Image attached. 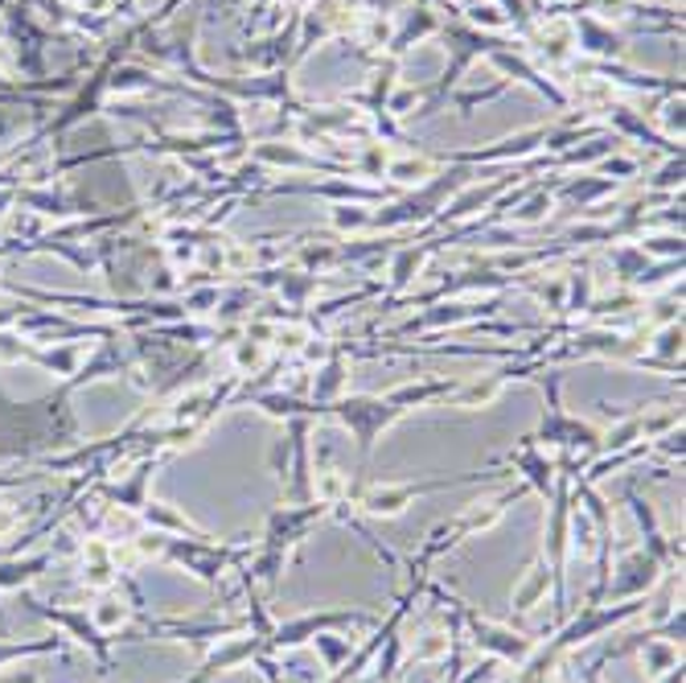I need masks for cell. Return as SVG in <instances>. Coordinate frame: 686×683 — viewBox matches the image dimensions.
I'll return each instance as SVG.
<instances>
[{"label": "cell", "mask_w": 686, "mask_h": 683, "mask_svg": "<svg viewBox=\"0 0 686 683\" xmlns=\"http://www.w3.org/2000/svg\"><path fill=\"white\" fill-rule=\"evenodd\" d=\"M375 617L370 614H309V617H297V622H284L276 626L264 639L268 651H292V646L309 643L317 634H334V630H354V626H370Z\"/></svg>", "instance_id": "cell-1"}, {"label": "cell", "mask_w": 686, "mask_h": 683, "mask_svg": "<svg viewBox=\"0 0 686 683\" xmlns=\"http://www.w3.org/2000/svg\"><path fill=\"white\" fill-rule=\"evenodd\" d=\"M654 581H658V556L633 552V556H625V561L617 564V576H613V585H608V597L633 602V597H642L646 588H654Z\"/></svg>", "instance_id": "cell-2"}, {"label": "cell", "mask_w": 686, "mask_h": 683, "mask_svg": "<svg viewBox=\"0 0 686 683\" xmlns=\"http://www.w3.org/2000/svg\"><path fill=\"white\" fill-rule=\"evenodd\" d=\"M465 622H469V630H473V639H477V646H481V651H489L494 659L526 663V659H530V651H535V643H530V639L514 634V630L489 626V622H481L477 614H465Z\"/></svg>", "instance_id": "cell-3"}, {"label": "cell", "mask_w": 686, "mask_h": 683, "mask_svg": "<svg viewBox=\"0 0 686 683\" xmlns=\"http://www.w3.org/2000/svg\"><path fill=\"white\" fill-rule=\"evenodd\" d=\"M440 486H453V482H428V486H411V482H404V486H375V491L362 494V511L366 515H378V519H395V515H404L411 498L440 491Z\"/></svg>", "instance_id": "cell-4"}, {"label": "cell", "mask_w": 686, "mask_h": 683, "mask_svg": "<svg viewBox=\"0 0 686 683\" xmlns=\"http://www.w3.org/2000/svg\"><path fill=\"white\" fill-rule=\"evenodd\" d=\"M547 585H551V573H547V556H543V561L530 564V573L514 585V610H518V614H530L535 605H543Z\"/></svg>", "instance_id": "cell-5"}, {"label": "cell", "mask_w": 686, "mask_h": 683, "mask_svg": "<svg viewBox=\"0 0 686 683\" xmlns=\"http://www.w3.org/2000/svg\"><path fill=\"white\" fill-rule=\"evenodd\" d=\"M642 667H646L649 680H662V675H670V671L683 667V655H678L674 639H646V655H642Z\"/></svg>", "instance_id": "cell-6"}, {"label": "cell", "mask_w": 686, "mask_h": 683, "mask_svg": "<svg viewBox=\"0 0 686 683\" xmlns=\"http://www.w3.org/2000/svg\"><path fill=\"white\" fill-rule=\"evenodd\" d=\"M140 515H145V523H149L152 532H161V535H193V540H206L198 527L189 519H181L177 511H169L165 503H145L140 506Z\"/></svg>", "instance_id": "cell-7"}, {"label": "cell", "mask_w": 686, "mask_h": 683, "mask_svg": "<svg viewBox=\"0 0 686 683\" xmlns=\"http://www.w3.org/2000/svg\"><path fill=\"white\" fill-rule=\"evenodd\" d=\"M91 622L99 634H116L120 626H128L132 622V605L123 602V597H116V593H103L99 597V605L91 610Z\"/></svg>", "instance_id": "cell-8"}, {"label": "cell", "mask_w": 686, "mask_h": 683, "mask_svg": "<svg viewBox=\"0 0 686 683\" xmlns=\"http://www.w3.org/2000/svg\"><path fill=\"white\" fill-rule=\"evenodd\" d=\"M87 585L91 588H108L116 581V561H111V547L103 540H91L87 544Z\"/></svg>", "instance_id": "cell-9"}, {"label": "cell", "mask_w": 686, "mask_h": 683, "mask_svg": "<svg viewBox=\"0 0 686 683\" xmlns=\"http://www.w3.org/2000/svg\"><path fill=\"white\" fill-rule=\"evenodd\" d=\"M312 494H317V503L334 506V503H341V498L350 494V482L341 478L337 469H321V474H317V482H312Z\"/></svg>", "instance_id": "cell-10"}, {"label": "cell", "mask_w": 686, "mask_h": 683, "mask_svg": "<svg viewBox=\"0 0 686 683\" xmlns=\"http://www.w3.org/2000/svg\"><path fill=\"white\" fill-rule=\"evenodd\" d=\"M498 392H501L498 383H473L457 404H465V408H485V404H494V399H498Z\"/></svg>", "instance_id": "cell-11"}, {"label": "cell", "mask_w": 686, "mask_h": 683, "mask_svg": "<svg viewBox=\"0 0 686 683\" xmlns=\"http://www.w3.org/2000/svg\"><path fill=\"white\" fill-rule=\"evenodd\" d=\"M312 643H317V651H321V655L329 659V667H337V663H341V659L350 655V643H337L334 634H317V639H312Z\"/></svg>", "instance_id": "cell-12"}, {"label": "cell", "mask_w": 686, "mask_h": 683, "mask_svg": "<svg viewBox=\"0 0 686 683\" xmlns=\"http://www.w3.org/2000/svg\"><path fill=\"white\" fill-rule=\"evenodd\" d=\"M259 363H264V350L251 346V342H242L239 346V367H259Z\"/></svg>", "instance_id": "cell-13"}, {"label": "cell", "mask_w": 686, "mask_h": 683, "mask_svg": "<svg viewBox=\"0 0 686 683\" xmlns=\"http://www.w3.org/2000/svg\"><path fill=\"white\" fill-rule=\"evenodd\" d=\"M678 342H683V334H678V329H666V334H662V355H678Z\"/></svg>", "instance_id": "cell-14"}, {"label": "cell", "mask_w": 686, "mask_h": 683, "mask_svg": "<svg viewBox=\"0 0 686 683\" xmlns=\"http://www.w3.org/2000/svg\"><path fill=\"white\" fill-rule=\"evenodd\" d=\"M21 355V346H17L13 334H0V358H17Z\"/></svg>", "instance_id": "cell-15"}, {"label": "cell", "mask_w": 686, "mask_h": 683, "mask_svg": "<svg viewBox=\"0 0 686 683\" xmlns=\"http://www.w3.org/2000/svg\"><path fill=\"white\" fill-rule=\"evenodd\" d=\"M4 683H38L33 675H13V680H4Z\"/></svg>", "instance_id": "cell-16"}]
</instances>
